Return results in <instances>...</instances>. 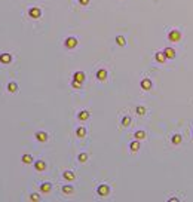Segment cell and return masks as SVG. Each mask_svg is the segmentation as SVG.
<instances>
[{
	"instance_id": "6da1fadb",
	"label": "cell",
	"mask_w": 193,
	"mask_h": 202,
	"mask_svg": "<svg viewBox=\"0 0 193 202\" xmlns=\"http://www.w3.org/2000/svg\"><path fill=\"white\" fill-rule=\"evenodd\" d=\"M180 39H181V33H180L178 30H171L168 33V40L169 42H180Z\"/></svg>"
},
{
	"instance_id": "7a4b0ae2",
	"label": "cell",
	"mask_w": 193,
	"mask_h": 202,
	"mask_svg": "<svg viewBox=\"0 0 193 202\" xmlns=\"http://www.w3.org/2000/svg\"><path fill=\"white\" fill-rule=\"evenodd\" d=\"M97 193H98L100 196H102V198H106V196H109V193H110V187H109L107 184H100L98 189H97Z\"/></svg>"
},
{
	"instance_id": "3957f363",
	"label": "cell",
	"mask_w": 193,
	"mask_h": 202,
	"mask_svg": "<svg viewBox=\"0 0 193 202\" xmlns=\"http://www.w3.org/2000/svg\"><path fill=\"white\" fill-rule=\"evenodd\" d=\"M28 15H30V18H33V19H37V18H40V15H42V10L39 9V8H31V9L28 10Z\"/></svg>"
},
{
	"instance_id": "277c9868",
	"label": "cell",
	"mask_w": 193,
	"mask_h": 202,
	"mask_svg": "<svg viewBox=\"0 0 193 202\" xmlns=\"http://www.w3.org/2000/svg\"><path fill=\"white\" fill-rule=\"evenodd\" d=\"M66 46H67L68 49L76 48V46H77V39H76V37H67V39H66Z\"/></svg>"
},
{
	"instance_id": "5b68a950",
	"label": "cell",
	"mask_w": 193,
	"mask_h": 202,
	"mask_svg": "<svg viewBox=\"0 0 193 202\" xmlns=\"http://www.w3.org/2000/svg\"><path fill=\"white\" fill-rule=\"evenodd\" d=\"M10 61H12L10 54H0V62H2V64H9Z\"/></svg>"
},
{
	"instance_id": "8992f818",
	"label": "cell",
	"mask_w": 193,
	"mask_h": 202,
	"mask_svg": "<svg viewBox=\"0 0 193 202\" xmlns=\"http://www.w3.org/2000/svg\"><path fill=\"white\" fill-rule=\"evenodd\" d=\"M163 52H165V55H166V58H168V59H174L175 58V50L172 48H165Z\"/></svg>"
},
{
	"instance_id": "52a82bcc",
	"label": "cell",
	"mask_w": 193,
	"mask_h": 202,
	"mask_svg": "<svg viewBox=\"0 0 193 202\" xmlns=\"http://www.w3.org/2000/svg\"><path fill=\"white\" fill-rule=\"evenodd\" d=\"M73 79L77 80V82H80V83H83V80H85V73L83 71H76L73 74Z\"/></svg>"
},
{
	"instance_id": "ba28073f",
	"label": "cell",
	"mask_w": 193,
	"mask_h": 202,
	"mask_svg": "<svg viewBox=\"0 0 193 202\" xmlns=\"http://www.w3.org/2000/svg\"><path fill=\"white\" fill-rule=\"evenodd\" d=\"M154 58H156V61H158V62H165L166 59H168V58H166V55H165V52H163V50H160V52H156Z\"/></svg>"
},
{
	"instance_id": "9c48e42d",
	"label": "cell",
	"mask_w": 193,
	"mask_h": 202,
	"mask_svg": "<svg viewBox=\"0 0 193 202\" xmlns=\"http://www.w3.org/2000/svg\"><path fill=\"white\" fill-rule=\"evenodd\" d=\"M62 177H64V178H66L67 181H73V180L76 178V174H74L73 171H66V172L62 174Z\"/></svg>"
},
{
	"instance_id": "30bf717a",
	"label": "cell",
	"mask_w": 193,
	"mask_h": 202,
	"mask_svg": "<svg viewBox=\"0 0 193 202\" xmlns=\"http://www.w3.org/2000/svg\"><path fill=\"white\" fill-rule=\"evenodd\" d=\"M50 190H52V184H50V183H43L40 186V192L42 193H49Z\"/></svg>"
},
{
	"instance_id": "8fae6325",
	"label": "cell",
	"mask_w": 193,
	"mask_h": 202,
	"mask_svg": "<svg viewBox=\"0 0 193 202\" xmlns=\"http://www.w3.org/2000/svg\"><path fill=\"white\" fill-rule=\"evenodd\" d=\"M141 88H143L144 91L151 89V82H150V79H143V80H141Z\"/></svg>"
},
{
	"instance_id": "7c38bea8",
	"label": "cell",
	"mask_w": 193,
	"mask_h": 202,
	"mask_svg": "<svg viewBox=\"0 0 193 202\" xmlns=\"http://www.w3.org/2000/svg\"><path fill=\"white\" fill-rule=\"evenodd\" d=\"M34 168H36L37 171H45V168H46V163H45L43 160H36V163H34Z\"/></svg>"
},
{
	"instance_id": "4fadbf2b",
	"label": "cell",
	"mask_w": 193,
	"mask_h": 202,
	"mask_svg": "<svg viewBox=\"0 0 193 202\" xmlns=\"http://www.w3.org/2000/svg\"><path fill=\"white\" fill-rule=\"evenodd\" d=\"M89 116H91V113H89L88 110H82V111L79 113V120H88Z\"/></svg>"
},
{
	"instance_id": "5bb4252c",
	"label": "cell",
	"mask_w": 193,
	"mask_h": 202,
	"mask_svg": "<svg viewBox=\"0 0 193 202\" xmlns=\"http://www.w3.org/2000/svg\"><path fill=\"white\" fill-rule=\"evenodd\" d=\"M97 79L98 80H106L107 79V71L106 70H98L97 71Z\"/></svg>"
},
{
	"instance_id": "9a60e30c",
	"label": "cell",
	"mask_w": 193,
	"mask_h": 202,
	"mask_svg": "<svg viewBox=\"0 0 193 202\" xmlns=\"http://www.w3.org/2000/svg\"><path fill=\"white\" fill-rule=\"evenodd\" d=\"M36 138H37V140L39 141H46L48 140V134L46 132H36Z\"/></svg>"
},
{
	"instance_id": "2e32d148",
	"label": "cell",
	"mask_w": 193,
	"mask_h": 202,
	"mask_svg": "<svg viewBox=\"0 0 193 202\" xmlns=\"http://www.w3.org/2000/svg\"><path fill=\"white\" fill-rule=\"evenodd\" d=\"M8 91H9V92H12V94L17 92V91H18V85H17L15 82H10V83L8 85Z\"/></svg>"
},
{
	"instance_id": "e0dca14e",
	"label": "cell",
	"mask_w": 193,
	"mask_h": 202,
	"mask_svg": "<svg viewBox=\"0 0 193 202\" xmlns=\"http://www.w3.org/2000/svg\"><path fill=\"white\" fill-rule=\"evenodd\" d=\"M76 135L79 137V138H83V137L86 135V129L83 128V126H80V128H77V129H76Z\"/></svg>"
},
{
	"instance_id": "ac0fdd59",
	"label": "cell",
	"mask_w": 193,
	"mask_h": 202,
	"mask_svg": "<svg viewBox=\"0 0 193 202\" xmlns=\"http://www.w3.org/2000/svg\"><path fill=\"white\" fill-rule=\"evenodd\" d=\"M129 149H131V152H138V149H140V143H138V140L137 141H132L131 144H129Z\"/></svg>"
},
{
	"instance_id": "d6986e66",
	"label": "cell",
	"mask_w": 193,
	"mask_h": 202,
	"mask_svg": "<svg viewBox=\"0 0 193 202\" xmlns=\"http://www.w3.org/2000/svg\"><path fill=\"white\" fill-rule=\"evenodd\" d=\"M134 137L137 138V140H144V138H146V132L144 131H137L134 134Z\"/></svg>"
},
{
	"instance_id": "ffe728a7",
	"label": "cell",
	"mask_w": 193,
	"mask_h": 202,
	"mask_svg": "<svg viewBox=\"0 0 193 202\" xmlns=\"http://www.w3.org/2000/svg\"><path fill=\"white\" fill-rule=\"evenodd\" d=\"M116 43H118L119 46H125V45H126L125 37H123V36H118V37H116Z\"/></svg>"
},
{
	"instance_id": "44dd1931",
	"label": "cell",
	"mask_w": 193,
	"mask_h": 202,
	"mask_svg": "<svg viewBox=\"0 0 193 202\" xmlns=\"http://www.w3.org/2000/svg\"><path fill=\"white\" fill-rule=\"evenodd\" d=\"M181 140H183L181 135H180V134H175V135L172 137V144H180V143H181Z\"/></svg>"
},
{
	"instance_id": "7402d4cb",
	"label": "cell",
	"mask_w": 193,
	"mask_h": 202,
	"mask_svg": "<svg viewBox=\"0 0 193 202\" xmlns=\"http://www.w3.org/2000/svg\"><path fill=\"white\" fill-rule=\"evenodd\" d=\"M73 190H74V189H73V186H64V187H62V192L66 193V195H70V193H73Z\"/></svg>"
},
{
	"instance_id": "603a6c76",
	"label": "cell",
	"mask_w": 193,
	"mask_h": 202,
	"mask_svg": "<svg viewBox=\"0 0 193 202\" xmlns=\"http://www.w3.org/2000/svg\"><path fill=\"white\" fill-rule=\"evenodd\" d=\"M135 111H137V115H140V116H143V115H146V107H143V106H138Z\"/></svg>"
},
{
	"instance_id": "cb8c5ba5",
	"label": "cell",
	"mask_w": 193,
	"mask_h": 202,
	"mask_svg": "<svg viewBox=\"0 0 193 202\" xmlns=\"http://www.w3.org/2000/svg\"><path fill=\"white\" fill-rule=\"evenodd\" d=\"M22 162L28 165V163H31V162H33V158H31L30 155H24V156H22Z\"/></svg>"
},
{
	"instance_id": "d4e9b609",
	"label": "cell",
	"mask_w": 193,
	"mask_h": 202,
	"mask_svg": "<svg viewBox=\"0 0 193 202\" xmlns=\"http://www.w3.org/2000/svg\"><path fill=\"white\" fill-rule=\"evenodd\" d=\"M122 125H123V126H129V125H131V118H129V116H125V118L122 119Z\"/></svg>"
},
{
	"instance_id": "484cf974",
	"label": "cell",
	"mask_w": 193,
	"mask_h": 202,
	"mask_svg": "<svg viewBox=\"0 0 193 202\" xmlns=\"http://www.w3.org/2000/svg\"><path fill=\"white\" fill-rule=\"evenodd\" d=\"M71 86L74 88V89H80V88H82V83H80V82H77V80H74V79H73V82H71Z\"/></svg>"
},
{
	"instance_id": "4316f807",
	"label": "cell",
	"mask_w": 193,
	"mask_h": 202,
	"mask_svg": "<svg viewBox=\"0 0 193 202\" xmlns=\"http://www.w3.org/2000/svg\"><path fill=\"white\" fill-rule=\"evenodd\" d=\"M77 159H79V162H86V160H88V155H86V153H80Z\"/></svg>"
},
{
	"instance_id": "83f0119b",
	"label": "cell",
	"mask_w": 193,
	"mask_h": 202,
	"mask_svg": "<svg viewBox=\"0 0 193 202\" xmlns=\"http://www.w3.org/2000/svg\"><path fill=\"white\" fill-rule=\"evenodd\" d=\"M30 199L34 201V202H37V201H40V196H39V193H33V195L30 196Z\"/></svg>"
},
{
	"instance_id": "f1b7e54d",
	"label": "cell",
	"mask_w": 193,
	"mask_h": 202,
	"mask_svg": "<svg viewBox=\"0 0 193 202\" xmlns=\"http://www.w3.org/2000/svg\"><path fill=\"white\" fill-rule=\"evenodd\" d=\"M89 2H91V0H79V3H80V5H83V6H85V5H88Z\"/></svg>"
}]
</instances>
